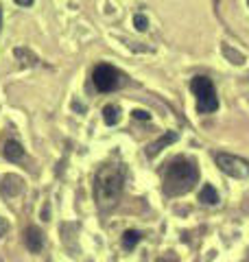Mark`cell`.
<instances>
[{
  "label": "cell",
  "instance_id": "1",
  "mask_svg": "<svg viewBox=\"0 0 249 262\" xmlns=\"http://www.w3.org/2000/svg\"><path fill=\"white\" fill-rule=\"evenodd\" d=\"M125 186V170L120 164H105L94 179V199L101 210H110L118 203Z\"/></svg>",
  "mask_w": 249,
  "mask_h": 262
},
{
  "label": "cell",
  "instance_id": "2",
  "mask_svg": "<svg viewBox=\"0 0 249 262\" xmlns=\"http://www.w3.org/2000/svg\"><path fill=\"white\" fill-rule=\"evenodd\" d=\"M199 179V170L195 166L193 160L177 158L169 164V170L164 175V192L169 196L184 194L188 190H193Z\"/></svg>",
  "mask_w": 249,
  "mask_h": 262
},
{
  "label": "cell",
  "instance_id": "3",
  "mask_svg": "<svg viewBox=\"0 0 249 262\" xmlns=\"http://www.w3.org/2000/svg\"><path fill=\"white\" fill-rule=\"evenodd\" d=\"M190 90L197 96V110L199 114H210L219 110V96L217 90H214V83L208 77H195L190 81Z\"/></svg>",
  "mask_w": 249,
  "mask_h": 262
},
{
  "label": "cell",
  "instance_id": "4",
  "mask_svg": "<svg viewBox=\"0 0 249 262\" xmlns=\"http://www.w3.org/2000/svg\"><path fill=\"white\" fill-rule=\"evenodd\" d=\"M92 81L98 92H112L120 85V72L110 63H98L92 72Z\"/></svg>",
  "mask_w": 249,
  "mask_h": 262
},
{
  "label": "cell",
  "instance_id": "5",
  "mask_svg": "<svg viewBox=\"0 0 249 262\" xmlns=\"http://www.w3.org/2000/svg\"><path fill=\"white\" fill-rule=\"evenodd\" d=\"M217 164L225 175L234 177V179H245L249 177V162L238 158V155H230V153H219L217 155Z\"/></svg>",
  "mask_w": 249,
  "mask_h": 262
},
{
  "label": "cell",
  "instance_id": "6",
  "mask_svg": "<svg viewBox=\"0 0 249 262\" xmlns=\"http://www.w3.org/2000/svg\"><path fill=\"white\" fill-rule=\"evenodd\" d=\"M24 243H27L29 251L39 253L42 251V245H44V236H42V232H39L37 227H29L27 232H24Z\"/></svg>",
  "mask_w": 249,
  "mask_h": 262
},
{
  "label": "cell",
  "instance_id": "7",
  "mask_svg": "<svg viewBox=\"0 0 249 262\" xmlns=\"http://www.w3.org/2000/svg\"><path fill=\"white\" fill-rule=\"evenodd\" d=\"M175 140H177V134H175V131H171V134H164L157 142H151V144L147 146V155H149V158H155V155L160 153L164 146H169L171 142H175Z\"/></svg>",
  "mask_w": 249,
  "mask_h": 262
},
{
  "label": "cell",
  "instance_id": "8",
  "mask_svg": "<svg viewBox=\"0 0 249 262\" xmlns=\"http://www.w3.org/2000/svg\"><path fill=\"white\" fill-rule=\"evenodd\" d=\"M3 155L9 162H20L24 158V149H22V144L20 142H15V140H9V142H5L3 146Z\"/></svg>",
  "mask_w": 249,
  "mask_h": 262
},
{
  "label": "cell",
  "instance_id": "9",
  "mask_svg": "<svg viewBox=\"0 0 249 262\" xmlns=\"http://www.w3.org/2000/svg\"><path fill=\"white\" fill-rule=\"evenodd\" d=\"M199 201L205 203V206H217V203H219V194H217V190H214L210 184H205L203 190L199 192Z\"/></svg>",
  "mask_w": 249,
  "mask_h": 262
},
{
  "label": "cell",
  "instance_id": "10",
  "mask_svg": "<svg viewBox=\"0 0 249 262\" xmlns=\"http://www.w3.org/2000/svg\"><path fill=\"white\" fill-rule=\"evenodd\" d=\"M140 238H142L140 232H136V229H127V232L122 234V247L127 249V251H131L140 243Z\"/></svg>",
  "mask_w": 249,
  "mask_h": 262
},
{
  "label": "cell",
  "instance_id": "11",
  "mask_svg": "<svg viewBox=\"0 0 249 262\" xmlns=\"http://www.w3.org/2000/svg\"><path fill=\"white\" fill-rule=\"evenodd\" d=\"M103 118L107 125H116V120H118V107H114V105H107L103 110Z\"/></svg>",
  "mask_w": 249,
  "mask_h": 262
},
{
  "label": "cell",
  "instance_id": "12",
  "mask_svg": "<svg viewBox=\"0 0 249 262\" xmlns=\"http://www.w3.org/2000/svg\"><path fill=\"white\" fill-rule=\"evenodd\" d=\"M134 27H136L138 31H147V27H149L147 15H142V13H136V15H134Z\"/></svg>",
  "mask_w": 249,
  "mask_h": 262
},
{
  "label": "cell",
  "instance_id": "13",
  "mask_svg": "<svg viewBox=\"0 0 249 262\" xmlns=\"http://www.w3.org/2000/svg\"><path fill=\"white\" fill-rule=\"evenodd\" d=\"M134 118H138V120H149V118H151V114L144 112V110H136V112H134Z\"/></svg>",
  "mask_w": 249,
  "mask_h": 262
},
{
  "label": "cell",
  "instance_id": "14",
  "mask_svg": "<svg viewBox=\"0 0 249 262\" xmlns=\"http://www.w3.org/2000/svg\"><path fill=\"white\" fill-rule=\"evenodd\" d=\"M15 3H18L20 7H31V5H33V0H15Z\"/></svg>",
  "mask_w": 249,
  "mask_h": 262
},
{
  "label": "cell",
  "instance_id": "15",
  "mask_svg": "<svg viewBox=\"0 0 249 262\" xmlns=\"http://www.w3.org/2000/svg\"><path fill=\"white\" fill-rule=\"evenodd\" d=\"M7 232V223H5V219H0V236H3Z\"/></svg>",
  "mask_w": 249,
  "mask_h": 262
},
{
  "label": "cell",
  "instance_id": "16",
  "mask_svg": "<svg viewBox=\"0 0 249 262\" xmlns=\"http://www.w3.org/2000/svg\"><path fill=\"white\" fill-rule=\"evenodd\" d=\"M0 29H3V9H0Z\"/></svg>",
  "mask_w": 249,
  "mask_h": 262
},
{
  "label": "cell",
  "instance_id": "17",
  "mask_svg": "<svg viewBox=\"0 0 249 262\" xmlns=\"http://www.w3.org/2000/svg\"><path fill=\"white\" fill-rule=\"evenodd\" d=\"M247 5H249V0H247Z\"/></svg>",
  "mask_w": 249,
  "mask_h": 262
}]
</instances>
